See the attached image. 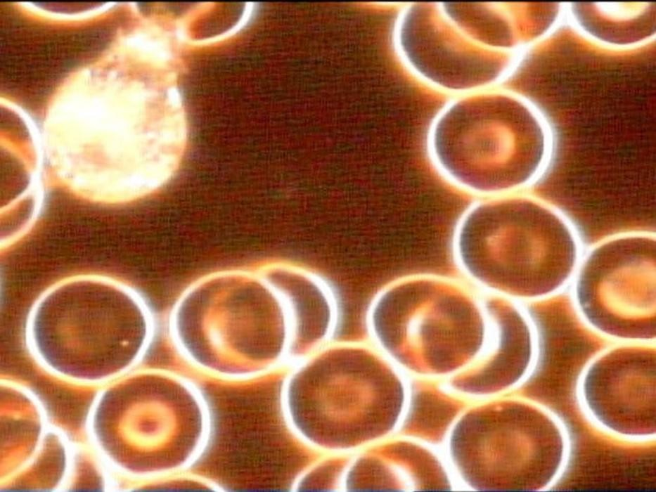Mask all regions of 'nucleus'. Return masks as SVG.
I'll list each match as a JSON object with an SVG mask.
<instances>
[{
	"instance_id": "1",
	"label": "nucleus",
	"mask_w": 656,
	"mask_h": 492,
	"mask_svg": "<svg viewBox=\"0 0 656 492\" xmlns=\"http://www.w3.org/2000/svg\"><path fill=\"white\" fill-rule=\"evenodd\" d=\"M455 260L492 294L532 299L568 280L578 259L575 234L555 209L525 195L493 196L472 205L453 238Z\"/></svg>"
},
{
	"instance_id": "2",
	"label": "nucleus",
	"mask_w": 656,
	"mask_h": 492,
	"mask_svg": "<svg viewBox=\"0 0 656 492\" xmlns=\"http://www.w3.org/2000/svg\"><path fill=\"white\" fill-rule=\"evenodd\" d=\"M152 332L143 301L104 277L77 276L52 286L27 321L31 347L49 369L85 381L125 371L145 351Z\"/></svg>"
},
{
	"instance_id": "3",
	"label": "nucleus",
	"mask_w": 656,
	"mask_h": 492,
	"mask_svg": "<svg viewBox=\"0 0 656 492\" xmlns=\"http://www.w3.org/2000/svg\"><path fill=\"white\" fill-rule=\"evenodd\" d=\"M489 89L458 95L436 115L427 148L449 181L476 195L519 190L540 175L545 160L542 129L517 103Z\"/></svg>"
},
{
	"instance_id": "4",
	"label": "nucleus",
	"mask_w": 656,
	"mask_h": 492,
	"mask_svg": "<svg viewBox=\"0 0 656 492\" xmlns=\"http://www.w3.org/2000/svg\"><path fill=\"white\" fill-rule=\"evenodd\" d=\"M366 354L362 367L328 364L326 359L316 358L283 382L285 418L294 432L316 452H359L399 424L406 404L404 382L382 357L370 351Z\"/></svg>"
},
{
	"instance_id": "5",
	"label": "nucleus",
	"mask_w": 656,
	"mask_h": 492,
	"mask_svg": "<svg viewBox=\"0 0 656 492\" xmlns=\"http://www.w3.org/2000/svg\"><path fill=\"white\" fill-rule=\"evenodd\" d=\"M372 325L378 344L395 362L428 376L467 368L491 334L482 300L456 281L427 274L386 290L374 306Z\"/></svg>"
},
{
	"instance_id": "6",
	"label": "nucleus",
	"mask_w": 656,
	"mask_h": 492,
	"mask_svg": "<svg viewBox=\"0 0 656 492\" xmlns=\"http://www.w3.org/2000/svg\"><path fill=\"white\" fill-rule=\"evenodd\" d=\"M449 449L458 475L472 488L541 491L560 476L570 444L563 424L549 410L507 399L463 415Z\"/></svg>"
},
{
	"instance_id": "7",
	"label": "nucleus",
	"mask_w": 656,
	"mask_h": 492,
	"mask_svg": "<svg viewBox=\"0 0 656 492\" xmlns=\"http://www.w3.org/2000/svg\"><path fill=\"white\" fill-rule=\"evenodd\" d=\"M240 271L217 273L181 297L172 318L174 339L194 364L230 378L257 375L283 356L284 321L266 319L264 283Z\"/></svg>"
},
{
	"instance_id": "8",
	"label": "nucleus",
	"mask_w": 656,
	"mask_h": 492,
	"mask_svg": "<svg viewBox=\"0 0 656 492\" xmlns=\"http://www.w3.org/2000/svg\"><path fill=\"white\" fill-rule=\"evenodd\" d=\"M115 398L120 408L115 407L112 455L128 472H174L202 449L208 413L198 391L183 379L162 371L139 373L117 386Z\"/></svg>"
},
{
	"instance_id": "9",
	"label": "nucleus",
	"mask_w": 656,
	"mask_h": 492,
	"mask_svg": "<svg viewBox=\"0 0 656 492\" xmlns=\"http://www.w3.org/2000/svg\"><path fill=\"white\" fill-rule=\"evenodd\" d=\"M583 318L598 332L620 339L655 337V240L615 238L586 256L574 287Z\"/></svg>"
},
{
	"instance_id": "10",
	"label": "nucleus",
	"mask_w": 656,
	"mask_h": 492,
	"mask_svg": "<svg viewBox=\"0 0 656 492\" xmlns=\"http://www.w3.org/2000/svg\"><path fill=\"white\" fill-rule=\"evenodd\" d=\"M395 41L401 58L418 77L458 96L488 89L501 74L499 50L467 36L441 4L408 6L397 22Z\"/></svg>"
},
{
	"instance_id": "11",
	"label": "nucleus",
	"mask_w": 656,
	"mask_h": 492,
	"mask_svg": "<svg viewBox=\"0 0 656 492\" xmlns=\"http://www.w3.org/2000/svg\"><path fill=\"white\" fill-rule=\"evenodd\" d=\"M581 408L605 432L630 441L655 434V349L644 345L610 349L596 357L577 387Z\"/></svg>"
},
{
	"instance_id": "12",
	"label": "nucleus",
	"mask_w": 656,
	"mask_h": 492,
	"mask_svg": "<svg viewBox=\"0 0 656 492\" xmlns=\"http://www.w3.org/2000/svg\"><path fill=\"white\" fill-rule=\"evenodd\" d=\"M491 323L489 342L470 365L454 375L453 388L470 394H492L515 387L529 373L536 356L530 323L509 298L491 294L482 300Z\"/></svg>"
},
{
	"instance_id": "13",
	"label": "nucleus",
	"mask_w": 656,
	"mask_h": 492,
	"mask_svg": "<svg viewBox=\"0 0 656 492\" xmlns=\"http://www.w3.org/2000/svg\"><path fill=\"white\" fill-rule=\"evenodd\" d=\"M461 410L458 401L430 387L413 391L404 427L406 434L438 442Z\"/></svg>"
}]
</instances>
